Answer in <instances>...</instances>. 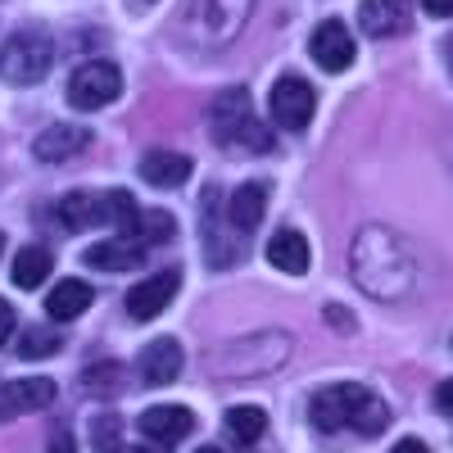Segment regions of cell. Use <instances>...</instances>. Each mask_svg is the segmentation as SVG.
Here are the masks:
<instances>
[{
    "instance_id": "1",
    "label": "cell",
    "mask_w": 453,
    "mask_h": 453,
    "mask_svg": "<svg viewBox=\"0 0 453 453\" xmlns=\"http://www.w3.org/2000/svg\"><path fill=\"white\" fill-rule=\"evenodd\" d=\"M354 263V277L367 295L376 299H403L412 290V277H418V263H412V254L390 236L381 232V226H367V232H358V245L349 254Z\"/></svg>"
},
{
    "instance_id": "2",
    "label": "cell",
    "mask_w": 453,
    "mask_h": 453,
    "mask_svg": "<svg viewBox=\"0 0 453 453\" xmlns=\"http://www.w3.org/2000/svg\"><path fill=\"white\" fill-rule=\"evenodd\" d=\"M309 418L318 431L335 435V431H358V435H381L390 426V408L381 403V395H372L367 386H326L313 395Z\"/></svg>"
},
{
    "instance_id": "3",
    "label": "cell",
    "mask_w": 453,
    "mask_h": 453,
    "mask_svg": "<svg viewBox=\"0 0 453 453\" xmlns=\"http://www.w3.org/2000/svg\"><path fill=\"white\" fill-rule=\"evenodd\" d=\"M209 127H213L218 145H226V150H250V155L273 150V136H268V127L254 119V104H250L245 87H226L209 104Z\"/></svg>"
},
{
    "instance_id": "4",
    "label": "cell",
    "mask_w": 453,
    "mask_h": 453,
    "mask_svg": "<svg viewBox=\"0 0 453 453\" xmlns=\"http://www.w3.org/2000/svg\"><path fill=\"white\" fill-rule=\"evenodd\" d=\"M254 10V0H191V10H186V42L196 50H222L232 46L245 19Z\"/></svg>"
},
{
    "instance_id": "5",
    "label": "cell",
    "mask_w": 453,
    "mask_h": 453,
    "mask_svg": "<svg viewBox=\"0 0 453 453\" xmlns=\"http://www.w3.org/2000/svg\"><path fill=\"white\" fill-rule=\"evenodd\" d=\"M50 64H55L50 32L23 27L5 42V50H0V78H5L10 87H36V82H46Z\"/></svg>"
},
{
    "instance_id": "6",
    "label": "cell",
    "mask_w": 453,
    "mask_h": 453,
    "mask_svg": "<svg viewBox=\"0 0 453 453\" xmlns=\"http://www.w3.org/2000/svg\"><path fill=\"white\" fill-rule=\"evenodd\" d=\"M119 91H123V73L109 59H91L68 78V100L78 109H104L119 100Z\"/></svg>"
},
{
    "instance_id": "7",
    "label": "cell",
    "mask_w": 453,
    "mask_h": 453,
    "mask_svg": "<svg viewBox=\"0 0 453 453\" xmlns=\"http://www.w3.org/2000/svg\"><path fill=\"white\" fill-rule=\"evenodd\" d=\"M313 104H318L313 87L304 78H295V73L273 82V123L281 132H304L309 119H313Z\"/></svg>"
},
{
    "instance_id": "8",
    "label": "cell",
    "mask_w": 453,
    "mask_h": 453,
    "mask_svg": "<svg viewBox=\"0 0 453 453\" xmlns=\"http://www.w3.org/2000/svg\"><path fill=\"white\" fill-rule=\"evenodd\" d=\"M177 286H181V273H155L150 281H136L132 295H127V313H132V322H155V318L173 304Z\"/></svg>"
},
{
    "instance_id": "9",
    "label": "cell",
    "mask_w": 453,
    "mask_h": 453,
    "mask_svg": "<svg viewBox=\"0 0 453 453\" xmlns=\"http://www.w3.org/2000/svg\"><path fill=\"white\" fill-rule=\"evenodd\" d=\"M309 55L326 68V73H345L354 64V36L340 19H326L313 36H309Z\"/></svg>"
},
{
    "instance_id": "10",
    "label": "cell",
    "mask_w": 453,
    "mask_h": 453,
    "mask_svg": "<svg viewBox=\"0 0 453 453\" xmlns=\"http://www.w3.org/2000/svg\"><path fill=\"white\" fill-rule=\"evenodd\" d=\"M141 431L155 444H181L196 431V412L181 408V403H155V408L141 412Z\"/></svg>"
},
{
    "instance_id": "11",
    "label": "cell",
    "mask_w": 453,
    "mask_h": 453,
    "mask_svg": "<svg viewBox=\"0 0 453 453\" xmlns=\"http://www.w3.org/2000/svg\"><path fill=\"white\" fill-rule=\"evenodd\" d=\"M181 345L173 335H159V340H150V345L141 349V363H136V372H141V381L145 386H173L177 376H181Z\"/></svg>"
},
{
    "instance_id": "12",
    "label": "cell",
    "mask_w": 453,
    "mask_h": 453,
    "mask_svg": "<svg viewBox=\"0 0 453 453\" xmlns=\"http://www.w3.org/2000/svg\"><path fill=\"white\" fill-rule=\"evenodd\" d=\"M55 403V381L50 376H32V381H10L0 390V422L19 418V412H36Z\"/></svg>"
},
{
    "instance_id": "13",
    "label": "cell",
    "mask_w": 453,
    "mask_h": 453,
    "mask_svg": "<svg viewBox=\"0 0 453 453\" xmlns=\"http://www.w3.org/2000/svg\"><path fill=\"white\" fill-rule=\"evenodd\" d=\"M87 145H91V132H87V127L55 123V127H46L42 136L32 141V155L42 159V164H64V159H73V155H82Z\"/></svg>"
},
{
    "instance_id": "14",
    "label": "cell",
    "mask_w": 453,
    "mask_h": 453,
    "mask_svg": "<svg viewBox=\"0 0 453 453\" xmlns=\"http://www.w3.org/2000/svg\"><path fill=\"white\" fill-rule=\"evenodd\" d=\"M218 213H222V204H218V186H209V191H204V218H200V226H204V254H209L213 268H232V263L241 258V245L218 226Z\"/></svg>"
},
{
    "instance_id": "15",
    "label": "cell",
    "mask_w": 453,
    "mask_h": 453,
    "mask_svg": "<svg viewBox=\"0 0 453 453\" xmlns=\"http://www.w3.org/2000/svg\"><path fill=\"white\" fill-rule=\"evenodd\" d=\"M263 209H268V186H263V181H245V186H236V191H232L222 218L232 222V232L245 236V232H254V226L263 222Z\"/></svg>"
},
{
    "instance_id": "16",
    "label": "cell",
    "mask_w": 453,
    "mask_h": 453,
    "mask_svg": "<svg viewBox=\"0 0 453 453\" xmlns=\"http://www.w3.org/2000/svg\"><path fill=\"white\" fill-rule=\"evenodd\" d=\"M82 258H87V268H100V273H136L141 263H145V250H141L136 241L119 236V241H100V245H91Z\"/></svg>"
},
{
    "instance_id": "17",
    "label": "cell",
    "mask_w": 453,
    "mask_h": 453,
    "mask_svg": "<svg viewBox=\"0 0 453 453\" xmlns=\"http://www.w3.org/2000/svg\"><path fill=\"white\" fill-rule=\"evenodd\" d=\"M358 27L367 36H395L408 27V0H363L358 5Z\"/></svg>"
},
{
    "instance_id": "18",
    "label": "cell",
    "mask_w": 453,
    "mask_h": 453,
    "mask_svg": "<svg viewBox=\"0 0 453 453\" xmlns=\"http://www.w3.org/2000/svg\"><path fill=\"white\" fill-rule=\"evenodd\" d=\"M141 177L159 186V191H173V186H186V177H191V159L173 155V150H150L141 159Z\"/></svg>"
},
{
    "instance_id": "19",
    "label": "cell",
    "mask_w": 453,
    "mask_h": 453,
    "mask_svg": "<svg viewBox=\"0 0 453 453\" xmlns=\"http://www.w3.org/2000/svg\"><path fill=\"white\" fill-rule=\"evenodd\" d=\"M91 299H96V290H91L87 281L64 277V281L46 295V313H50L55 322H73V318H82V313L91 309Z\"/></svg>"
},
{
    "instance_id": "20",
    "label": "cell",
    "mask_w": 453,
    "mask_h": 453,
    "mask_svg": "<svg viewBox=\"0 0 453 453\" xmlns=\"http://www.w3.org/2000/svg\"><path fill=\"white\" fill-rule=\"evenodd\" d=\"M268 263L290 277H304L309 273V241L299 236V232H277L268 241Z\"/></svg>"
},
{
    "instance_id": "21",
    "label": "cell",
    "mask_w": 453,
    "mask_h": 453,
    "mask_svg": "<svg viewBox=\"0 0 453 453\" xmlns=\"http://www.w3.org/2000/svg\"><path fill=\"white\" fill-rule=\"evenodd\" d=\"M104 222V209H100V196L91 191H73L59 200V226L64 232H87V226Z\"/></svg>"
},
{
    "instance_id": "22",
    "label": "cell",
    "mask_w": 453,
    "mask_h": 453,
    "mask_svg": "<svg viewBox=\"0 0 453 453\" xmlns=\"http://www.w3.org/2000/svg\"><path fill=\"white\" fill-rule=\"evenodd\" d=\"M50 268H55V254L46 245H23L14 254V286L19 290H36V286L50 277Z\"/></svg>"
},
{
    "instance_id": "23",
    "label": "cell",
    "mask_w": 453,
    "mask_h": 453,
    "mask_svg": "<svg viewBox=\"0 0 453 453\" xmlns=\"http://www.w3.org/2000/svg\"><path fill=\"white\" fill-rule=\"evenodd\" d=\"M226 431H232V440H241V444H254V440H263V431H268V412L254 408V403H236V408H226Z\"/></svg>"
},
{
    "instance_id": "24",
    "label": "cell",
    "mask_w": 453,
    "mask_h": 453,
    "mask_svg": "<svg viewBox=\"0 0 453 453\" xmlns=\"http://www.w3.org/2000/svg\"><path fill=\"white\" fill-rule=\"evenodd\" d=\"M177 236V218L168 213V209H141V218H136V245H168Z\"/></svg>"
},
{
    "instance_id": "25",
    "label": "cell",
    "mask_w": 453,
    "mask_h": 453,
    "mask_svg": "<svg viewBox=\"0 0 453 453\" xmlns=\"http://www.w3.org/2000/svg\"><path fill=\"white\" fill-rule=\"evenodd\" d=\"M100 209H104V222H113L119 226V236H136V218H141V204L127 196V191H109L104 200H100Z\"/></svg>"
},
{
    "instance_id": "26",
    "label": "cell",
    "mask_w": 453,
    "mask_h": 453,
    "mask_svg": "<svg viewBox=\"0 0 453 453\" xmlns=\"http://www.w3.org/2000/svg\"><path fill=\"white\" fill-rule=\"evenodd\" d=\"M59 349V335L50 326H27L19 340V358H50Z\"/></svg>"
},
{
    "instance_id": "27",
    "label": "cell",
    "mask_w": 453,
    "mask_h": 453,
    "mask_svg": "<svg viewBox=\"0 0 453 453\" xmlns=\"http://www.w3.org/2000/svg\"><path fill=\"white\" fill-rule=\"evenodd\" d=\"M82 381L91 386V395H119L123 390V367L119 363H100V367H87Z\"/></svg>"
},
{
    "instance_id": "28",
    "label": "cell",
    "mask_w": 453,
    "mask_h": 453,
    "mask_svg": "<svg viewBox=\"0 0 453 453\" xmlns=\"http://www.w3.org/2000/svg\"><path fill=\"white\" fill-rule=\"evenodd\" d=\"M91 444H96V453H123V422L119 418H96Z\"/></svg>"
},
{
    "instance_id": "29",
    "label": "cell",
    "mask_w": 453,
    "mask_h": 453,
    "mask_svg": "<svg viewBox=\"0 0 453 453\" xmlns=\"http://www.w3.org/2000/svg\"><path fill=\"white\" fill-rule=\"evenodd\" d=\"M46 453H78V440H73V435L59 426V431H50V440H46Z\"/></svg>"
},
{
    "instance_id": "30",
    "label": "cell",
    "mask_w": 453,
    "mask_h": 453,
    "mask_svg": "<svg viewBox=\"0 0 453 453\" xmlns=\"http://www.w3.org/2000/svg\"><path fill=\"white\" fill-rule=\"evenodd\" d=\"M10 335H14V304H10V299H0V345H5Z\"/></svg>"
},
{
    "instance_id": "31",
    "label": "cell",
    "mask_w": 453,
    "mask_h": 453,
    "mask_svg": "<svg viewBox=\"0 0 453 453\" xmlns=\"http://www.w3.org/2000/svg\"><path fill=\"white\" fill-rule=\"evenodd\" d=\"M435 403H440V412H449V418H453V376H449V381L435 390Z\"/></svg>"
},
{
    "instance_id": "32",
    "label": "cell",
    "mask_w": 453,
    "mask_h": 453,
    "mask_svg": "<svg viewBox=\"0 0 453 453\" xmlns=\"http://www.w3.org/2000/svg\"><path fill=\"white\" fill-rule=\"evenodd\" d=\"M422 10L435 14V19H449L453 14V0H422Z\"/></svg>"
},
{
    "instance_id": "33",
    "label": "cell",
    "mask_w": 453,
    "mask_h": 453,
    "mask_svg": "<svg viewBox=\"0 0 453 453\" xmlns=\"http://www.w3.org/2000/svg\"><path fill=\"white\" fill-rule=\"evenodd\" d=\"M390 453H431V449H426L422 440H399V444H395Z\"/></svg>"
},
{
    "instance_id": "34",
    "label": "cell",
    "mask_w": 453,
    "mask_h": 453,
    "mask_svg": "<svg viewBox=\"0 0 453 453\" xmlns=\"http://www.w3.org/2000/svg\"><path fill=\"white\" fill-rule=\"evenodd\" d=\"M326 318H331V326H335V331H349V318H345V309H335V304H331V309H326Z\"/></svg>"
},
{
    "instance_id": "35",
    "label": "cell",
    "mask_w": 453,
    "mask_h": 453,
    "mask_svg": "<svg viewBox=\"0 0 453 453\" xmlns=\"http://www.w3.org/2000/svg\"><path fill=\"white\" fill-rule=\"evenodd\" d=\"M196 453H222V449H213V444H204V449H196Z\"/></svg>"
},
{
    "instance_id": "36",
    "label": "cell",
    "mask_w": 453,
    "mask_h": 453,
    "mask_svg": "<svg viewBox=\"0 0 453 453\" xmlns=\"http://www.w3.org/2000/svg\"><path fill=\"white\" fill-rule=\"evenodd\" d=\"M132 453H164V449H132Z\"/></svg>"
},
{
    "instance_id": "37",
    "label": "cell",
    "mask_w": 453,
    "mask_h": 453,
    "mask_svg": "<svg viewBox=\"0 0 453 453\" xmlns=\"http://www.w3.org/2000/svg\"><path fill=\"white\" fill-rule=\"evenodd\" d=\"M132 5H155V0H132Z\"/></svg>"
},
{
    "instance_id": "38",
    "label": "cell",
    "mask_w": 453,
    "mask_h": 453,
    "mask_svg": "<svg viewBox=\"0 0 453 453\" xmlns=\"http://www.w3.org/2000/svg\"><path fill=\"white\" fill-rule=\"evenodd\" d=\"M0 254H5V236H0Z\"/></svg>"
}]
</instances>
